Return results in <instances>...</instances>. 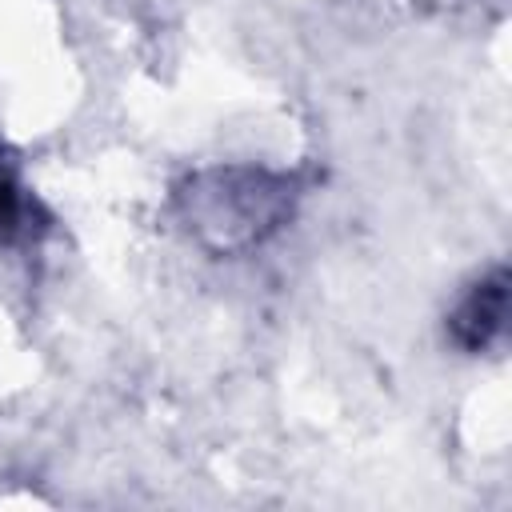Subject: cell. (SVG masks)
Here are the masks:
<instances>
[{"mask_svg": "<svg viewBox=\"0 0 512 512\" xmlns=\"http://www.w3.org/2000/svg\"><path fill=\"white\" fill-rule=\"evenodd\" d=\"M196 236L220 252L260 244L292 212V184L260 168H212L180 192Z\"/></svg>", "mask_w": 512, "mask_h": 512, "instance_id": "obj_1", "label": "cell"}, {"mask_svg": "<svg viewBox=\"0 0 512 512\" xmlns=\"http://www.w3.org/2000/svg\"><path fill=\"white\" fill-rule=\"evenodd\" d=\"M504 312H508V276H504V268H496L492 276H480L452 308V316H448L452 340L468 352L488 348L504 328Z\"/></svg>", "mask_w": 512, "mask_h": 512, "instance_id": "obj_2", "label": "cell"}]
</instances>
